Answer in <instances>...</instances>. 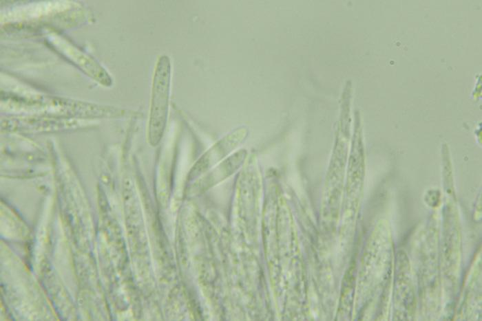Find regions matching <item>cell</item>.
Wrapping results in <instances>:
<instances>
[{
  "label": "cell",
  "instance_id": "1",
  "mask_svg": "<svg viewBox=\"0 0 482 321\" xmlns=\"http://www.w3.org/2000/svg\"><path fill=\"white\" fill-rule=\"evenodd\" d=\"M1 102L11 109L21 111L23 115H38L69 119L117 118L126 115L125 110L110 106L99 105L81 100L39 95L19 96L1 95Z\"/></svg>",
  "mask_w": 482,
  "mask_h": 321
},
{
  "label": "cell",
  "instance_id": "2",
  "mask_svg": "<svg viewBox=\"0 0 482 321\" xmlns=\"http://www.w3.org/2000/svg\"><path fill=\"white\" fill-rule=\"evenodd\" d=\"M171 66L168 56L159 57L153 78L148 141L157 146L164 135L169 113Z\"/></svg>",
  "mask_w": 482,
  "mask_h": 321
},
{
  "label": "cell",
  "instance_id": "3",
  "mask_svg": "<svg viewBox=\"0 0 482 321\" xmlns=\"http://www.w3.org/2000/svg\"><path fill=\"white\" fill-rule=\"evenodd\" d=\"M80 126V121L77 119L38 115H19L4 118L1 120L2 130L28 133L61 131Z\"/></svg>",
  "mask_w": 482,
  "mask_h": 321
},
{
  "label": "cell",
  "instance_id": "4",
  "mask_svg": "<svg viewBox=\"0 0 482 321\" xmlns=\"http://www.w3.org/2000/svg\"><path fill=\"white\" fill-rule=\"evenodd\" d=\"M48 41L56 52L74 63L92 78L102 85L107 87L112 85V80L110 76L92 57L84 53L60 36H52Z\"/></svg>",
  "mask_w": 482,
  "mask_h": 321
},
{
  "label": "cell",
  "instance_id": "5",
  "mask_svg": "<svg viewBox=\"0 0 482 321\" xmlns=\"http://www.w3.org/2000/svg\"><path fill=\"white\" fill-rule=\"evenodd\" d=\"M247 135V130L238 129L216 143L199 159L197 166L206 167L228 155L241 144Z\"/></svg>",
  "mask_w": 482,
  "mask_h": 321
}]
</instances>
